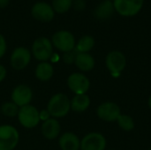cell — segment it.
I'll list each match as a JSON object with an SVG mask.
<instances>
[{"mask_svg":"<svg viewBox=\"0 0 151 150\" xmlns=\"http://www.w3.org/2000/svg\"><path fill=\"white\" fill-rule=\"evenodd\" d=\"M52 45L62 52H68L75 49V38L73 34L66 30H60L56 32L51 39Z\"/></svg>","mask_w":151,"mask_h":150,"instance_id":"cell-5","label":"cell"},{"mask_svg":"<svg viewBox=\"0 0 151 150\" xmlns=\"http://www.w3.org/2000/svg\"><path fill=\"white\" fill-rule=\"evenodd\" d=\"M54 73V69L51 64L48 62H41L35 68V77L40 81H48L51 79Z\"/></svg>","mask_w":151,"mask_h":150,"instance_id":"cell-19","label":"cell"},{"mask_svg":"<svg viewBox=\"0 0 151 150\" xmlns=\"http://www.w3.org/2000/svg\"><path fill=\"white\" fill-rule=\"evenodd\" d=\"M90 106V98L87 94L75 95L71 100V110L74 112H84Z\"/></svg>","mask_w":151,"mask_h":150,"instance_id":"cell-18","label":"cell"},{"mask_svg":"<svg viewBox=\"0 0 151 150\" xmlns=\"http://www.w3.org/2000/svg\"><path fill=\"white\" fill-rule=\"evenodd\" d=\"M73 6L76 11H82L86 7V2L85 0H73Z\"/></svg>","mask_w":151,"mask_h":150,"instance_id":"cell-25","label":"cell"},{"mask_svg":"<svg viewBox=\"0 0 151 150\" xmlns=\"http://www.w3.org/2000/svg\"><path fill=\"white\" fill-rule=\"evenodd\" d=\"M67 86L75 95H84L87 94L90 88V81L85 74L73 72L67 79Z\"/></svg>","mask_w":151,"mask_h":150,"instance_id":"cell-10","label":"cell"},{"mask_svg":"<svg viewBox=\"0 0 151 150\" xmlns=\"http://www.w3.org/2000/svg\"><path fill=\"white\" fill-rule=\"evenodd\" d=\"M42 135L48 140L56 139L60 133V125L55 118H49L44 121L41 127Z\"/></svg>","mask_w":151,"mask_h":150,"instance_id":"cell-16","label":"cell"},{"mask_svg":"<svg viewBox=\"0 0 151 150\" xmlns=\"http://www.w3.org/2000/svg\"><path fill=\"white\" fill-rule=\"evenodd\" d=\"M6 51V42L4 37L0 34V58L4 55Z\"/></svg>","mask_w":151,"mask_h":150,"instance_id":"cell-26","label":"cell"},{"mask_svg":"<svg viewBox=\"0 0 151 150\" xmlns=\"http://www.w3.org/2000/svg\"><path fill=\"white\" fill-rule=\"evenodd\" d=\"M9 0H0V8H4L8 5Z\"/></svg>","mask_w":151,"mask_h":150,"instance_id":"cell-29","label":"cell"},{"mask_svg":"<svg viewBox=\"0 0 151 150\" xmlns=\"http://www.w3.org/2000/svg\"><path fill=\"white\" fill-rule=\"evenodd\" d=\"M6 76V69L4 65H0V82L4 80Z\"/></svg>","mask_w":151,"mask_h":150,"instance_id":"cell-28","label":"cell"},{"mask_svg":"<svg viewBox=\"0 0 151 150\" xmlns=\"http://www.w3.org/2000/svg\"><path fill=\"white\" fill-rule=\"evenodd\" d=\"M31 60V53L25 47L16 48L11 55V65L13 69L19 71L27 66Z\"/></svg>","mask_w":151,"mask_h":150,"instance_id":"cell-11","label":"cell"},{"mask_svg":"<svg viewBox=\"0 0 151 150\" xmlns=\"http://www.w3.org/2000/svg\"><path fill=\"white\" fill-rule=\"evenodd\" d=\"M120 114L121 109L114 102H104L96 108L97 117L104 122H116Z\"/></svg>","mask_w":151,"mask_h":150,"instance_id":"cell-6","label":"cell"},{"mask_svg":"<svg viewBox=\"0 0 151 150\" xmlns=\"http://www.w3.org/2000/svg\"><path fill=\"white\" fill-rule=\"evenodd\" d=\"M96 44L95 39L91 35L82 36L75 45V50L78 53H89Z\"/></svg>","mask_w":151,"mask_h":150,"instance_id":"cell-20","label":"cell"},{"mask_svg":"<svg viewBox=\"0 0 151 150\" xmlns=\"http://www.w3.org/2000/svg\"><path fill=\"white\" fill-rule=\"evenodd\" d=\"M33 17L42 22H50L54 18V10L52 6L45 2L35 3L31 10Z\"/></svg>","mask_w":151,"mask_h":150,"instance_id":"cell-13","label":"cell"},{"mask_svg":"<svg viewBox=\"0 0 151 150\" xmlns=\"http://www.w3.org/2000/svg\"><path fill=\"white\" fill-rule=\"evenodd\" d=\"M73 0H52V8L58 13H65L73 6Z\"/></svg>","mask_w":151,"mask_h":150,"instance_id":"cell-22","label":"cell"},{"mask_svg":"<svg viewBox=\"0 0 151 150\" xmlns=\"http://www.w3.org/2000/svg\"><path fill=\"white\" fill-rule=\"evenodd\" d=\"M39 117H40V120H42L44 122V121L48 120L49 118H50V112L47 110H43V111L39 112Z\"/></svg>","mask_w":151,"mask_h":150,"instance_id":"cell-27","label":"cell"},{"mask_svg":"<svg viewBox=\"0 0 151 150\" xmlns=\"http://www.w3.org/2000/svg\"><path fill=\"white\" fill-rule=\"evenodd\" d=\"M108 150H114V149H108Z\"/></svg>","mask_w":151,"mask_h":150,"instance_id":"cell-31","label":"cell"},{"mask_svg":"<svg viewBox=\"0 0 151 150\" xmlns=\"http://www.w3.org/2000/svg\"><path fill=\"white\" fill-rule=\"evenodd\" d=\"M71 110V101L63 93L54 95L49 101L47 111L53 118H64Z\"/></svg>","mask_w":151,"mask_h":150,"instance_id":"cell-1","label":"cell"},{"mask_svg":"<svg viewBox=\"0 0 151 150\" xmlns=\"http://www.w3.org/2000/svg\"><path fill=\"white\" fill-rule=\"evenodd\" d=\"M148 106H149V108L151 110V95L149 97V100H148Z\"/></svg>","mask_w":151,"mask_h":150,"instance_id":"cell-30","label":"cell"},{"mask_svg":"<svg viewBox=\"0 0 151 150\" xmlns=\"http://www.w3.org/2000/svg\"><path fill=\"white\" fill-rule=\"evenodd\" d=\"M107 141L101 133L93 132L86 134L81 141L80 150H106Z\"/></svg>","mask_w":151,"mask_h":150,"instance_id":"cell-9","label":"cell"},{"mask_svg":"<svg viewBox=\"0 0 151 150\" xmlns=\"http://www.w3.org/2000/svg\"><path fill=\"white\" fill-rule=\"evenodd\" d=\"M19 135L12 126H0V150H12L19 142Z\"/></svg>","mask_w":151,"mask_h":150,"instance_id":"cell-4","label":"cell"},{"mask_svg":"<svg viewBox=\"0 0 151 150\" xmlns=\"http://www.w3.org/2000/svg\"><path fill=\"white\" fill-rule=\"evenodd\" d=\"M59 147L62 150H80L81 140L73 133H65L58 140Z\"/></svg>","mask_w":151,"mask_h":150,"instance_id":"cell-14","label":"cell"},{"mask_svg":"<svg viewBox=\"0 0 151 150\" xmlns=\"http://www.w3.org/2000/svg\"><path fill=\"white\" fill-rule=\"evenodd\" d=\"M74 65L81 72H90L96 65V60L89 53H77Z\"/></svg>","mask_w":151,"mask_h":150,"instance_id":"cell-15","label":"cell"},{"mask_svg":"<svg viewBox=\"0 0 151 150\" xmlns=\"http://www.w3.org/2000/svg\"><path fill=\"white\" fill-rule=\"evenodd\" d=\"M114 11L115 9L113 2L111 0H104L96 6L94 11V15L99 20H106L112 16Z\"/></svg>","mask_w":151,"mask_h":150,"instance_id":"cell-17","label":"cell"},{"mask_svg":"<svg viewBox=\"0 0 151 150\" xmlns=\"http://www.w3.org/2000/svg\"><path fill=\"white\" fill-rule=\"evenodd\" d=\"M105 65L112 77L119 78L126 69L127 57L119 50H111L105 57Z\"/></svg>","mask_w":151,"mask_h":150,"instance_id":"cell-2","label":"cell"},{"mask_svg":"<svg viewBox=\"0 0 151 150\" xmlns=\"http://www.w3.org/2000/svg\"><path fill=\"white\" fill-rule=\"evenodd\" d=\"M144 0H114L115 11L124 16L132 17L136 15L142 8Z\"/></svg>","mask_w":151,"mask_h":150,"instance_id":"cell-8","label":"cell"},{"mask_svg":"<svg viewBox=\"0 0 151 150\" xmlns=\"http://www.w3.org/2000/svg\"><path fill=\"white\" fill-rule=\"evenodd\" d=\"M116 122L119 127L124 132H131L135 127V123H134V118L130 115H127V114L121 113Z\"/></svg>","mask_w":151,"mask_h":150,"instance_id":"cell-21","label":"cell"},{"mask_svg":"<svg viewBox=\"0 0 151 150\" xmlns=\"http://www.w3.org/2000/svg\"><path fill=\"white\" fill-rule=\"evenodd\" d=\"M32 53L35 59L41 62H47L51 58L53 53L52 42L47 37L37 38L32 45Z\"/></svg>","mask_w":151,"mask_h":150,"instance_id":"cell-3","label":"cell"},{"mask_svg":"<svg viewBox=\"0 0 151 150\" xmlns=\"http://www.w3.org/2000/svg\"><path fill=\"white\" fill-rule=\"evenodd\" d=\"M149 150H151V148H150V149H149Z\"/></svg>","mask_w":151,"mask_h":150,"instance_id":"cell-32","label":"cell"},{"mask_svg":"<svg viewBox=\"0 0 151 150\" xmlns=\"http://www.w3.org/2000/svg\"><path fill=\"white\" fill-rule=\"evenodd\" d=\"M17 116L20 125L25 128H34L40 122L39 111L30 104L20 107Z\"/></svg>","mask_w":151,"mask_h":150,"instance_id":"cell-7","label":"cell"},{"mask_svg":"<svg viewBox=\"0 0 151 150\" xmlns=\"http://www.w3.org/2000/svg\"><path fill=\"white\" fill-rule=\"evenodd\" d=\"M77 53L78 52L75 50V49L73 50H71V51H68V52H65L64 55H63V61L66 65L74 64V61H75Z\"/></svg>","mask_w":151,"mask_h":150,"instance_id":"cell-24","label":"cell"},{"mask_svg":"<svg viewBox=\"0 0 151 150\" xmlns=\"http://www.w3.org/2000/svg\"><path fill=\"white\" fill-rule=\"evenodd\" d=\"M33 98V93L31 88L27 85L17 86L12 93V101L17 106L23 107L28 105Z\"/></svg>","mask_w":151,"mask_h":150,"instance_id":"cell-12","label":"cell"},{"mask_svg":"<svg viewBox=\"0 0 151 150\" xmlns=\"http://www.w3.org/2000/svg\"><path fill=\"white\" fill-rule=\"evenodd\" d=\"M19 107L17 106L14 103L12 102H8L4 103L1 106V111L2 113L6 116V117H10V118H13L15 116L18 115Z\"/></svg>","mask_w":151,"mask_h":150,"instance_id":"cell-23","label":"cell"}]
</instances>
